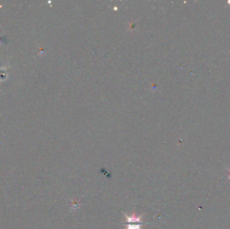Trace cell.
Listing matches in <instances>:
<instances>
[{
  "instance_id": "6da1fadb",
  "label": "cell",
  "mask_w": 230,
  "mask_h": 229,
  "mask_svg": "<svg viewBox=\"0 0 230 229\" xmlns=\"http://www.w3.org/2000/svg\"><path fill=\"white\" fill-rule=\"evenodd\" d=\"M123 212V214L125 216V218H126V223H128V224H131V223H133V222L144 223L143 222H141V218H143V215L145 214V213L143 214H141L140 216H137V215H136L135 210H133L132 216H128L127 214H126L124 212Z\"/></svg>"
},
{
  "instance_id": "3957f363",
  "label": "cell",
  "mask_w": 230,
  "mask_h": 229,
  "mask_svg": "<svg viewBox=\"0 0 230 229\" xmlns=\"http://www.w3.org/2000/svg\"><path fill=\"white\" fill-rule=\"evenodd\" d=\"M71 208L75 210V209L78 208L79 207V205H80V202L77 200L71 201Z\"/></svg>"
},
{
  "instance_id": "277c9868",
  "label": "cell",
  "mask_w": 230,
  "mask_h": 229,
  "mask_svg": "<svg viewBox=\"0 0 230 229\" xmlns=\"http://www.w3.org/2000/svg\"><path fill=\"white\" fill-rule=\"evenodd\" d=\"M229 171H230V170H229ZM229 179H230V174H229Z\"/></svg>"
},
{
  "instance_id": "7a4b0ae2",
  "label": "cell",
  "mask_w": 230,
  "mask_h": 229,
  "mask_svg": "<svg viewBox=\"0 0 230 229\" xmlns=\"http://www.w3.org/2000/svg\"><path fill=\"white\" fill-rule=\"evenodd\" d=\"M146 224H150V223H147V222H144V223H139V224H126V229H142L141 228V226L145 225Z\"/></svg>"
}]
</instances>
